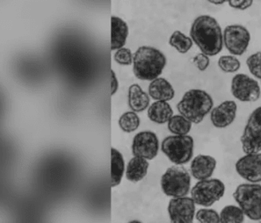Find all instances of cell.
<instances>
[{
    "mask_svg": "<svg viewBox=\"0 0 261 223\" xmlns=\"http://www.w3.org/2000/svg\"><path fill=\"white\" fill-rule=\"evenodd\" d=\"M192 128V122L183 115H174L168 121V129L171 133L178 135L188 134Z\"/></svg>",
    "mask_w": 261,
    "mask_h": 223,
    "instance_id": "cell-24",
    "label": "cell"
},
{
    "mask_svg": "<svg viewBox=\"0 0 261 223\" xmlns=\"http://www.w3.org/2000/svg\"><path fill=\"white\" fill-rule=\"evenodd\" d=\"M225 192V185L218 179L199 180L191 190V197L195 204L210 207L219 201Z\"/></svg>",
    "mask_w": 261,
    "mask_h": 223,
    "instance_id": "cell-7",
    "label": "cell"
},
{
    "mask_svg": "<svg viewBox=\"0 0 261 223\" xmlns=\"http://www.w3.org/2000/svg\"><path fill=\"white\" fill-rule=\"evenodd\" d=\"M161 188L170 197H185L190 191L191 176L181 165L172 166L161 178Z\"/></svg>",
    "mask_w": 261,
    "mask_h": 223,
    "instance_id": "cell-5",
    "label": "cell"
},
{
    "mask_svg": "<svg viewBox=\"0 0 261 223\" xmlns=\"http://www.w3.org/2000/svg\"><path fill=\"white\" fill-rule=\"evenodd\" d=\"M236 172L250 183L261 182V153H249L237 161Z\"/></svg>",
    "mask_w": 261,
    "mask_h": 223,
    "instance_id": "cell-13",
    "label": "cell"
},
{
    "mask_svg": "<svg viewBox=\"0 0 261 223\" xmlns=\"http://www.w3.org/2000/svg\"><path fill=\"white\" fill-rule=\"evenodd\" d=\"M228 4L233 9L245 11L252 7L253 0H228Z\"/></svg>",
    "mask_w": 261,
    "mask_h": 223,
    "instance_id": "cell-31",
    "label": "cell"
},
{
    "mask_svg": "<svg viewBox=\"0 0 261 223\" xmlns=\"http://www.w3.org/2000/svg\"><path fill=\"white\" fill-rule=\"evenodd\" d=\"M238 105L233 100H226L216 106L211 112V120L214 127L225 128L235 121Z\"/></svg>",
    "mask_w": 261,
    "mask_h": 223,
    "instance_id": "cell-14",
    "label": "cell"
},
{
    "mask_svg": "<svg viewBox=\"0 0 261 223\" xmlns=\"http://www.w3.org/2000/svg\"><path fill=\"white\" fill-rule=\"evenodd\" d=\"M112 74V82H111V96L115 95L116 92L118 91L119 82L115 72L114 70H111Z\"/></svg>",
    "mask_w": 261,
    "mask_h": 223,
    "instance_id": "cell-32",
    "label": "cell"
},
{
    "mask_svg": "<svg viewBox=\"0 0 261 223\" xmlns=\"http://www.w3.org/2000/svg\"><path fill=\"white\" fill-rule=\"evenodd\" d=\"M245 154L261 151V106L255 109L249 116L240 139Z\"/></svg>",
    "mask_w": 261,
    "mask_h": 223,
    "instance_id": "cell-8",
    "label": "cell"
},
{
    "mask_svg": "<svg viewBox=\"0 0 261 223\" xmlns=\"http://www.w3.org/2000/svg\"><path fill=\"white\" fill-rule=\"evenodd\" d=\"M218 67L224 73H234L239 70L241 64L240 61L233 54L222 55L218 59Z\"/></svg>",
    "mask_w": 261,
    "mask_h": 223,
    "instance_id": "cell-26",
    "label": "cell"
},
{
    "mask_svg": "<svg viewBox=\"0 0 261 223\" xmlns=\"http://www.w3.org/2000/svg\"><path fill=\"white\" fill-rule=\"evenodd\" d=\"M159 150L160 143L154 132L143 131L135 136L132 144V152L135 156L152 160L159 153Z\"/></svg>",
    "mask_w": 261,
    "mask_h": 223,
    "instance_id": "cell-12",
    "label": "cell"
},
{
    "mask_svg": "<svg viewBox=\"0 0 261 223\" xmlns=\"http://www.w3.org/2000/svg\"><path fill=\"white\" fill-rule=\"evenodd\" d=\"M111 156V186L115 187L121 184L124 173V159L121 152L115 148H112Z\"/></svg>",
    "mask_w": 261,
    "mask_h": 223,
    "instance_id": "cell-21",
    "label": "cell"
},
{
    "mask_svg": "<svg viewBox=\"0 0 261 223\" xmlns=\"http://www.w3.org/2000/svg\"><path fill=\"white\" fill-rule=\"evenodd\" d=\"M190 36L201 51L208 57L217 55L223 50V33L214 17H197L192 24Z\"/></svg>",
    "mask_w": 261,
    "mask_h": 223,
    "instance_id": "cell-1",
    "label": "cell"
},
{
    "mask_svg": "<svg viewBox=\"0 0 261 223\" xmlns=\"http://www.w3.org/2000/svg\"><path fill=\"white\" fill-rule=\"evenodd\" d=\"M230 91L233 97L241 102H255L260 97V86L246 74H237L231 80Z\"/></svg>",
    "mask_w": 261,
    "mask_h": 223,
    "instance_id": "cell-10",
    "label": "cell"
},
{
    "mask_svg": "<svg viewBox=\"0 0 261 223\" xmlns=\"http://www.w3.org/2000/svg\"><path fill=\"white\" fill-rule=\"evenodd\" d=\"M150 105V97L141 86L134 83L128 88V105L133 111L140 113Z\"/></svg>",
    "mask_w": 261,
    "mask_h": 223,
    "instance_id": "cell-18",
    "label": "cell"
},
{
    "mask_svg": "<svg viewBox=\"0 0 261 223\" xmlns=\"http://www.w3.org/2000/svg\"><path fill=\"white\" fill-rule=\"evenodd\" d=\"M111 49L118 50L126 44L128 36V26L120 17H112Z\"/></svg>",
    "mask_w": 261,
    "mask_h": 223,
    "instance_id": "cell-17",
    "label": "cell"
},
{
    "mask_svg": "<svg viewBox=\"0 0 261 223\" xmlns=\"http://www.w3.org/2000/svg\"><path fill=\"white\" fill-rule=\"evenodd\" d=\"M119 125L121 129L126 133H131L137 130L140 126V118L133 112H127L121 116L119 120Z\"/></svg>",
    "mask_w": 261,
    "mask_h": 223,
    "instance_id": "cell-25",
    "label": "cell"
},
{
    "mask_svg": "<svg viewBox=\"0 0 261 223\" xmlns=\"http://www.w3.org/2000/svg\"><path fill=\"white\" fill-rule=\"evenodd\" d=\"M207 2H210V3L215 5V6H221V5H223V4L228 2V0H207Z\"/></svg>",
    "mask_w": 261,
    "mask_h": 223,
    "instance_id": "cell-33",
    "label": "cell"
},
{
    "mask_svg": "<svg viewBox=\"0 0 261 223\" xmlns=\"http://www.w3.org/2000/svg\"><path fill=\"white\" fill-rule=\"evenodd\" d=\"M169 44L180 54L188 53L194 44L193 40L190 37L184 35L180 31H174L169 39Z\"/></svg>",
    "mask_w": 261,
    "mask_h": 223,
    "instance_id": "cell-23",
    "label": "cell"
},
{
    "mask_svg": "<svg viewBox=\"0 0 261 223\" xmlns=\"http://www.w3.org/2000/svg\"><path fill=\"white\" fill-rule=\"evenodd\" d=\"M217 167V160L213 156L199 155L195 156L191 163V173L197 180L211 179Z\"/></svg>",
    "mask_w": 261,
    "mask_h": 223,
    "instance_id": "cell-15",
    "label": "cell"
},
{
    "mask_svg": "<svg viewBox=\"0 0 261 223\" xmlns=\"http://www.w3.org/2000/svg\"><path fill=\"white\" fill-rule=\"evenodd\" d=\"M166 63V55L160 49L150 46H142L133 57L135 76L143 81H152L162 74Z\"/></svg>",
    "mask_w": 261,
    "mask_h": 223,
    "instance_id": "cell-2",
    "label": "cell"
},
{
    "mask_svg": "<svg viewBox=\"0 0 261 223\" xmlns=\"http://www.w3.org/2000/svg\"><path fill=\"white\" fill-rule=\"evenodd\" d=\"M148 168L149 163L147 162V159L141 156H135L127 164L126 178L134 183L139 182L147 175Z\"/></svg>",
    "mask_w": 261,
    "mask_h": 223,
    "instance_id": "cell-20",
    "label": "cell"
},
{
    "mask_svg": "<svg viewBox=\"0 0 261 223\" xmlns=\"http://www.w3.org/2000/svg\"><path fill=\"white\" fill-rule=\"evenodd\" d=\"M233 198L250 220H261V185L241 184L233 193Z\"/></svg>",
    "mask_w": 261,
    "mask_h": 223,
    "instance_id": "cell-4",
    "label": "cell"
},
{
    "mask_svg": "<svg viewBox=\"0 0 261 223\" xmlns=\"http://www.w3.org/2000/svg\"><path fill=\"white\" fill-rule=\"evenodd\" d=\"M170 220L174 223H191L195 214V202L192 198H173L168 205Z\"/></svg>",
    "mask_w": 261,
    "mask_h": 223,
    "instance_id": "cell-11",
    "label": "cell"
},
{
    "mask_svg": "<svg viewBox=\"0 0 261 223\" xmlns=\"http://www.w3.org/2000/svg\"><path fill=\"white\" fill-rule=\"evenodd\" d=\"M132 53H131L129 48H121L115 52V60L117 64L120 65H131L132 64V60H133Z\"/></svg>",
    "mask_w": 261,
    "mask_h": 223,
    "instance_id": "cell-29",
    "label": "cell"
},
{
    "mask_svg": "<svg viewBox=\"0 0 261 223\" xmlns=\"http://www.w3.org/2000/svg\"><path fill=\"white\" fill-rule=\"evenodd\" d=\"M194 145V139L190 135L175 134L164 139L161 150L172 163L182 165L192 159Z\"/></svg>",
    "mask_w": 261,
    "mask_h": 223,
    "instance_id": "cell-6",
    "label": "cell"
},
{
    "mask_svg": "<svg viewBox=\"0 0 261 223\" xmlns=\"http://www.w3.org/2000/svg\"><path fill=\"white\" fill-rule=\"evenodd\" d=\"M251 41V34L242 25H229L223 31V44L233 55L245 54Z\"/></svg>",
    "mask_w": 261,
    "mask_h": 223,
    "instance_id": "cell-9",
    "label": "cell"
},
{
    "mask_svg": "<svg viewBox=\"0 0 261 223\" xmlns=\"http://www.w3.org/2000/svg\"><path fill=\"white\" fill-rule=\"evenodd\" d=\"M246 65L252 76L261 80V52L251 54L246 60Z\"/></svg>",
    "mask_w": 261,
    "mask_h": 223,
    "instance_id": "cell-28",
    "label": "cell"
},
{
    "mask_svg": "<svg viewBox=\"0 0 261 223\" xmlns=\"http://www.w3.org/2000/svg\"><path fill=\"white\" fill-rule=\"evenodd\" d=\"M193 62L200 71H205L211 64V60H210L208 55L204 54L202 52L200 54H196L193 59Z\"/></svg>",
    "mask_w": 261,
    "mask_h": 223,
    "instance_id": "cell-30",
    "label": "cell"
},
{
    "mask_svg": "<svg viewBox=\"0 0 261 223\" xmlns=\"http://www.w3.org/2000/svg\"><path fill=\"white\" fill-rule=\"evenodd\" d=\"M214 101L207 92L201 89L188 91L178 103L177 109L180 115L194 124H199L211 113Z\"/></svg>",
    "mask_w": 261,
    "mask_h": 223,
    "instance_id": "cell-3",
    "label": "cell"
},
{
    "mask_svg": "<svg viewBox=\"0 0 261 223\" xmlns=\"http://www.w3.org/2000/svg\"><path fill=\"white\" fill-rule=\"evenodd\" d=\"M173 116V110L167 101H156L148 110V117L156 124H165Z\"/></svg>",
    "mask_w": 261,
    "mask_h": 223,
    "instance_id": "cell-19",
    "label": "cell"
},
{
    "mask_svg": "<svg viewBox=\"0 0 261 223\" xmlns=\"http://www.w3.org/2000/svg\"><path fill=\"white\" fill-rule=\"evenodd\" d=\"M149 94L156 101H170L175 96L171 83L163 77L152 80L149 86Z\"/></svg>",
    "mask_w": 261,
    "mask_h": 223,
    "instance_id": "cell-16",
    "label": "cell"
},
{
    "mask_svg": "<svg viewBox=\"0 0 261 223\" xmlns=\"http://www.w3.org/2000/svg\"><path fill=\"white\" fill-rule=\"evenodd\" d=\"M196 220L201 223H218L220 221V214L215 209L201 208L196 213Z\"/></svg>",
    "mask_w": 261,
    "mask_h": 223,
    "instance_id": "cell-27",
    "label": "cell"
},
{
    "mask_svg": "<svg viewBox=\"0 0 261 223\" xmlns=\"http://www.w3.org/2000/svg\"><path fill=\"white\" fill-rule=\"evenodd\" d=\"M245 214L241 207L229 205L220 213V221L223 223H241L245 221Z\"/></svg>",
    "mask_w": 261,
    "mask_h": 223,
    "instance_id": "cell-22",
    "label": "cell"
}]
</instances>
